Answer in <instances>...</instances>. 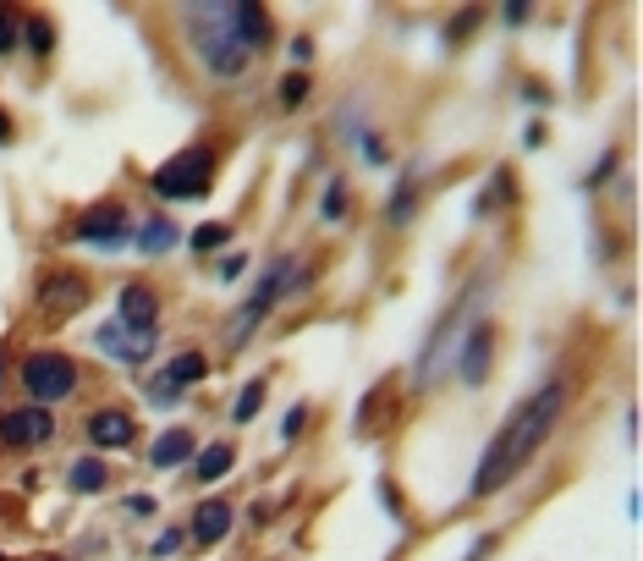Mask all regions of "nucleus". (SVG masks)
<instances>
[{"instance_id": "obj_13", "label": "nucleus", "mask_w": 643, "mask_h": 561, "mask_svg": "<svg viewBox=\"0 0 643 561\" xmlns=\"http://www.w3.org/2000/svg\"><path fill=\"white\" fill-rule=\"evenodd\" d=\"M231 28L243 34V44L259 55L270 44V12L265 7H248V0H231Z\"/></svg>"}, {"instance_id": "obj_31", "label": "nucleus", "mask_w": 643, "mask_h": 561, "mask_svg": "<svg viewBox=\"0 0 643 561\" xmlns=\"http://www.w3.org/2000/svg\"><path fill=\"white\" fill-rule=\"evenodd\" d=\"M303 424H308V413H303V408H292V413H286V435H297Z\"/></svg>"}, {"instance_id": "obj_12", "label": "nucleus", "mask_w": 643, "mask_h": 561, "mask_svg": "<svg viewBox=\"0 0 643 561\" xmlns=\"http://www.w3.org/2000/svg\"><path fill=\"white\" fill-rule=\"evenodd\" d=\"M132 243H138V254L159 259V254H171V248L182 243V231H177V220H171V215H149V220L132 231Z\"/></svg>"}, {"instance_id": "obj_17", "label": "nucleus", "mask_w": 643, "mask_h": 561, "mask_svg": "<svg viewBox=\"0 0 643 561\" xmlns=\"http://www.w3.org/2000/svg\"><path fill=\"white\" fill-rule=\"evenodd\" d=\"M66 485H72L77 496H100V490L111 485V468H105L100 457H77L72 473H66Z\"/></svg>"}, {"instance_id": "obj_21", "label": "nucleus", "mask_w": 643, "mask_h": 561, "mask_svg": "<svg viewBox=\"0 0 643 561\" xmlns=\"http://www.w3.org/2000/svg\"><path fill=\"white\" fill-rule=\"evenodd\" d=\"M226 243H231V226H220V220H209V226H198V231H193V248H198V254L226 248Z\"/></svg>"}, {"instance_id": "obj_29", "label": "nucleus", "mask_w": 643, "mask_h": 561, "mask_svg": "<svg viewBox=\"0 0 643 561\" xmlns=\"http://www.w3.org/2000/svg\"><path fill=\"white\" fill-rule=\"evenodd\" d=\"M467 28H478V12H462V17H456V23H451V28H446V39H451V44H456V39H462V34H467Z\"/></svg>"}, {"instance_id": "obj_26", "label": "nucleus", "mask_w": 643, "mask_h": 561, "mask_svg": "<svg viewBox=\"0 0 643 561\" xmlns=\"http://www.w3.org/2000/svg\"><path fill=\"white\" fill-rule=\"evenodd\" d=\"M12 50H17V17L0 7V55H12Z\"/></svg>"}, {"instance_id": "obj_9", "label": "nucleus", "mask_w": 643, "mask_h": 561, "mask_svg": "<svg viewBox=\"0 0 643 561\" xmlns=\"http://www.w3.org/2000/svg\"><path fill=\"white\" fill-rule=\"evenodd\" d=\"M0 441H7L12 451H34V446H50L55 441V419H50V408H17V413H7L0 419Z\"/></svg>"}, {"instance_id": "obj_19", "label": "nucleus", "mask_w": 643, "mask_h": 561, "mask_svg": "<svg viewBox=\"0 0 643 561\" xmlns=\"http://www.w3.org/2000/svg\"><path fill=\"white\" fill-rule=\"evenodd\" d=\"M209 374V358L204 353H177L171 364H166V380L177 385V391H188V385H198Z\"/></svg>"}, {"instance_id": "obj_7", "label": "nucleus", "mask_w": 643, "mask_h": 561, "mask_svg": "<svg viewBox=\"0 0 643 561\" xmlns=\"http://www.w3.org/2000/svg\"><path fill=\"white\" fill-rule=\"evenodd\" d=\"M77 243H94V248H121L127 237H132V220H127V204H94L77 215L72 226Z\"/></svg>"}, {"instance_id": "obj_14", "label": "nucleus", "mask_w": 643, "mask_h": 561, "mask_svg": "<svg viewBox=\"0 0 643 561\" xmlns=\"http://www.w3.org/2000/svg\"><path fill=\"white\" fill-rule=\"evenodd\" d=\"M490 353H496V331H490V326H478V331L462 342V380L485 385V374H490Z\"/></svg>"}, {"instance_id": "obj_2", "label": "nucleus", "mask_w": 643, "mask_h": 561, "mask_svg": "<svg viewBox=\"0 0 643 561\" xmlns=\"http://www.w3.org/2000/svg\"><path fill=\"white\" fill-rule=\"evenodd\" d=\"M188 39L198 50V61L215 72V77H243L254 50L243 44V34L231 28V7H193L188 12Z\"/></svg>"}, {"instance_id": "obj_10", "label": "nucleus", "mask_w": 643, "mask_h": 561, "mask_svg": "<svg viewBox=\"0 0 643 561\" xmlns=\"http://www.w3.org/2000/svg\"><path fill=\"white\" fill-rule=\"evenodd\" d=\"M116 319L132 331H159V292L149 281H127L116 292Z\"/></svg>"}, {"instance_id": "obj_30", "label": "nucleus", "mask_w": 643, "mask_h": 561, "mask_svg": "<svg viewBox=\"0 0 643 561\" xmlns=\"http://www.w3.org/2000/svg\"><path fill=\"white\" fill-rule=\"evenodd\" d=\"M308 55H313V44H308V39H297V44H292V61H297V66H308Z\"/></svg>"}, {"instance_id": "obj_18", "label": "nucleus", "mask_w": 643, "mask_h": 561, "mask_svg": "<svg viewBox=\"0 0 643 561\" xmlns=\"http://www.w3.org/2000/svg\"><path fill=\"white\" fill-rule=\"evenodd\" d=\"M236 468V446H226V441H215V446H204L198 457H193V473L204 479V485H215V479H226Z\"/></svg>"}, {"instance_id": "obj_1", "label": "nucleus", "mask_w": 643, "mask_h": 561, "mask_svg": "<svg viewBox=\"0 0 643 561\" xmlns=\"http://www.w3.org/2000/svg\"><path fill=\"white\" fill-rule=\"evenodd\" d=\"M561 408H567V385L561 380H550V385H539L528 403L501 424V435L485 446V457H478V468H473V496L485 501V496H496V490H506L512 479L533 462V451L550 441V430H555V419H561Z\"/></svg>"}, {"instance_id": "obj_8", "label": "nucleus", "mask_w": 643, "mask_h": 561, "mask_svg": "<svg viewBox=\"0 0 643 561\" xmlns=\"http://www.w3.org/2000/svg\"><path fill=\"white\" fill-rule=\"evenodd\" d=\"M154 342H159V331H132V326H121V319H111V326L94 331V347L111 364H143V358H154Z\"/></svg>"}, {"instance_id": "obj_22", "label": "nucleus", "mask_w": 643, "mask_h": 561, "mask_svg": "<svg viewBox=\"0 0 643 561\" xmlns=\"http://www.w3.org/2000/svg\"><path fill=\"white\" fill-rule=\"evenodd\" d=\"M342 215H347V188H342V182H331V188H325V204H319V220L336 226Z\"/></svg>"}, {"instance_id": "obj_4", "label": "nucleus", "mask_w": 643, "mask_h": 561, "mask_svg": "<svg viewBox=\"0 0 643 561\" xmlns=\"http://www.w3.org/2000/svg\"><path fill=\"white\" fill-rule=\"evenodd\" d=\"M17 380H23L34 408H50V403H66V396L77 391V364L66 353H28Z\"/></svg>"}, {"instance_id": "obj_5", "label": "nucleus", "mask_w": 643, "mask_h": 561, "mask_svg": "<svg viewBox=\"0 0 643 561\" xmlns=\"http://www.w3.org/2000/svg\"><path fill=\"white\" fill-rule=\"evenodd\" d=\"M292 286H297V265H292V259H275V265H270V270L259 276V292H254V297H248L243 308H236V326H231V347H243V342H248V336H254V331L265 326V314H270V308H275V303H281V297H286Z\"/></svg>"}, {"instance_id": "obj_28", "label": "nucleus", "mask_w": 643, "mask_h": 561, "mask_svg": "<svg viewBox=\"0 0 643 561\" xmlns=\"http://www.w3.org/2000/svg\"><path fill=\"white\" fill-rule=\"evenodd\" d=\"M177 550H182V534L177 528H166V534L154 539V556H177Z\"/></svg>"}, {"instance_id": "obj_11", "label": "nucleus", "mask_w": 643, "mask_h": 561, "mask_svg": "<svg viewBox=\"0 0 643 561\" xmlns=\"http://www.w3.org/2000/svg\"><path fill=\"white\" fill-rule=\"evenodd\" d=\"M132 435H138V424H132V413H121V408H105V413L89 419V441H94L100 451L132 446Z\"/></svg>"}, {"instance_id": "obj_16", "label": "nucleus", "mask_w": 643, "mask_h": 561, "mask_svg": "<svg viewBox=\"0 0 643 561\" xmlns=\"http://www.w3.org/2000/svg\"><path fill=\"white\" fill-rule=\"evenodd\" d=\"M231 534V507L226 501H204L198 512H193V539L198 545H220Z\"/></svg>"}, {"instance_id": "obj_24", "label": "nucleus", "mask_w": 643, "mask_h": 561, "mask_svg": "<svg viewBox=\"0 0 643 561\" xmlns=\"http://www.w3.org/2000/svg\"><path fill=\"white\" fill-rule=\"evenodd\" d=\"M177 396H182V391H177L166 374H154V380H149V403H154V408H177Z\"/></svg>"}, {"instance_id": "obj_15", "label": "nucleus", "mask_w": 643, "mask_h": 561, "mask_svg": "<svg viewBox=\"0 0 643 561\" xmlns=\"http://www.w3.org/2000/svg\"><path fill=\"white\" fill-rule=\"evenodd\" d=\"M188 457H198V441H193L188 430H166V435L154 441V451H149L154 468H182Z\"/></svg>"}, {"instance_id": "obj_6", "label": "nucleus", "mask_w": 643, "mask_h": 561, "mask_svg": "<svg viewBox=\"0 0 643 561\" xmlns=\"http://www.w3.org/2000/svg\"><path fill=\"white\" fill-rule=\"evenodd\" d=\"M34 303H39V314L50 319V326H61V319H72V314H83V308H89V276H83V270L55 265V270L39 276Z\"/></svg>"}, {"instance_id": "obj_3", "label": "nucleus", "mask_w": 643, "mask_h": 561, "mask_svg": "<svg viewBox=\"0 0 643 561\" xmlns=\"http://www.w3.org/2000/svg\"><path fill=\"white\" fill-rule=\"evenodd\" d=\"M149 188L159 193V199H204L209 188H215V149H182V154H171L166 166H154V177H149Z\"/></svg>"}, {"instance_id": "obj_23", "label": "nucleus", "mask_w": 643, "mask_h": 561, "mask_svg": "<svg viewBox=\"0 0 643 561\" xmlns=\"http://www.w3.org/2000/svg\"><path fill=\"white\" fill-rule=\"evenodd\" d=\"M28 44H34V55H50V44H55V28H50V17H28Z\"/></svg>"}, {"instance_id": "obj_27", "label": "nucleus", "mask_w": 643, "mask_h": 561, "mask_svg": "<svg viewBox=\"0 0 643 561\" xmlns=\"http://www.w3.org/2000/svg\"><path fill=\"white\" fill-rule=\"evenodd\" d=\"M243 270H248V259H243V254H226V259H220V281H236Z\"/></svg>"}, {"instance_id": "obj_20", "label": "nucleus", "mask_w": 643, "mask_h": 561, "mask_svg": "<svg viewBox=\"0 0 643 561\" xmlns=\"http://www.w3.org/2000/svg\"><path fill=\"white\" fill-rule=\"evenodd\" d=\"M259 408H265V380H248L243 396H236V408H231V419L248 424V419H259Z\"/></svg>"}, {"instance_id": "obj_25", "label": "nucleus", "mask_w": 643, "mask_h": 561, "mask_svg": "<svg viewBox=\"0 0 643 561\" xmlns=\"http://www.w3.org/2000/svg\"><path fill=\"white\" fill-rule=\"evenodd\" d=\"M303 100H308V77H303V72H292L286 84H281V105L292 111V105H303Z\"/></svg>"}]
</instances>
